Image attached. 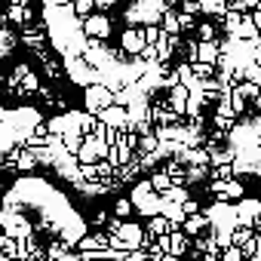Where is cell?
I'll list each match as a JSON object with an SVG mask.
<instances>
[{
    "label": "cell",
    "instance_id": "cell-12",
    "mask_svg": "<svg viewBox=\"0 0 261 261\" xmlns=\"http://www.w3.org/2000/svg\"><path fill=\"white\" fill-rule=\"evenodd\" d=\"M258 4L261 0H233V4H227V10H233V13H252V10H258Z\"/></svg>",
    "mask_w": 261,
    "mask_h": 261
},
{
    "label": "cell",
    "instance_id": "cell-14",
    "mask_svg": "<svg viewBox=\"0 0 261 261\" xmlns=\"http://www.w3.org/2000/svg\"><path fill=\"white\" fill-rule=\"evenodd\" d=\"M227 101H230V111H233V117H243V114H246V98H243L237 89L230 92V98H227Z\"/></svg>",
    "mask_w": 261,
    "mask_h": 261
},
{
    "label": "cell",
    "instance_id": "cell-3",
    "mask_svg": "<svg viewBox=\"0 0 261 261\" xmlns=\"http://www.w3.org/2000/svg\"><path fill=\"white\" fill-rule=\"evenodd\" d=\"M209 230H212V224H209V218H206L203 212L188 215V218H185V224H181V233H185V237H206Z\"/></svg>",
    "mask_w": 261,
    "mask_h": 261
},
{
    "label": "cell",
    "instance_id": "cell-8",
    "mask_svg": "<svg viewBox=\"0 0 261 261\" xmlns=\"http://www.w3.org/2000/svg\"><path fill=\"white\" fill-rule=\"evenodd\" d=\"M148 185H151V191H154V194L160 197V194H166V191L172 188V178H169L166 172H154V175L148 178Z\"/></svg>",
    "mask_w": 261,
    "mask_h": 261
},
{
    "label": "cell",
    "instance_id": "cell-11",
    "mask_svg": "<svg viewBox=\"0 0 261 261\" xmlns=\"http://www.w3.org/2000/svg\"><path fill=\"white\" fill-rule=\"evenodd\" d=\"M252 237H255V230H252V227H233V230H230V246L243 249Z\"/></svg>",
    "mask_w": 261,
    "mask_h": 261
},
{
    "label": "cell",
    "instance_id": "cell-16",
    "mask_svg": "<svg viewBox=\"0 0 261 261\" xmlns=\"http://www.w3.org/2000/svg\"><path fill=\"white\" fill-rule=\"evenodd\" d=\"M114 212H117V218H129V215H133V203L123 197V200H117V203H114Z\"/></svg>",
    "mask_w": 261,
    "mask_h": 261
},
{
    "label": "cell",
    "instance_id": "cell-21",
    "mask_svg": "<svg viewBox=\"0 0 261 261\" xmlns=\"http://www.w3.org/2000/svg\"><path fill=\"white\" fill-rule=\"evenodd\" d=\"M178 261H194V258H178Z\"/></svg>",
    "mask_w": 261,
    "mask_h": 261
},
{
    "label": "cell",
    "instance_id": "cell-17",
    "mask_svg": "<svg viewBox=\"0 0 261 261\" xmlns=\"http://www.w3.org/2000/svg\"><path fill=\"white\" fill-rule=\"evenodd\" d=\"M218 261H246V258H243V252H240L237 246H230V249H221Z\"/></svg>",
    "mask_w": 261,
    "mask_h": 261
},
{
    "label": "cell",
    "instance_id": "cell-7",
    "mask_svg": "<svg viewBox=\"0 0 261 261\" xmlns=\"http://www.w3.org/2000/svg\"><path fill=\"white\" fill-rule=\"evenodd\" d=\"M160 31L169 34V37H178V34H181V31H178V13H175V10H166V13L160 16Z\"/></svg>",
    "mask_w": 261,
    "mask_h": 261
},
{
    "label": "cell",
    "instance_id": "cell-9",
    "mask_svg": "<svg viewBox=\"0 0 261 261\" xmlns=\"http://www.w3.org/2000/svg\"><path fill=\"white\" fill-rule=\"evenodd\" d=\"M151 240L154 237H163V233H169V221L163 218V215H154V218H148V230H145Z\"/></svg>",
    "mask_w": 261,
    "mask_h": 261
},
{
    "label": "cell",
    "instance_id": "cell-13",
    "mask_svg": "<svg viewBox=\"0 0 261 261\" xmlns=\"http://www.w3.org/2000/svg\"><path fill=\"white\" fill-rule=\"evenodd\" d=\"M258 86H261V83H246V80H240V83H233V89H237V92H240V95H243L246 101L258 95Z\"/></svg>",
    "mask_w": 261,
    "mask_h": 261
},
{
    "label": "cell",
    "instance_id": "cell-1",
    "mask_svg": "<svg viewBox=\"0 0 261 261\" xmlns=\"http://www.w3.org/2000/svg\"><path fill=\"white\" fill-rule=\"evenodd\" d=\"M209 194L221 203H240L246 197V185L240 178H227V181H209Z\"/></svg>",
    "mask_w": 261,
    "mask_h": 261
},
{
    "label": "cell",
    "instance_id": "cell-4",
    "mask_svg": "<svg viewBox=\"0 0 261 261\" xmlns=\"http://www.w3.org/2000/svg\"><path fill=\"white\" fill-rule=\"evenodd\" d=\"M120 46H123V53H129V56H139V53L145 49L142 28H126V31H123V37H120Z\"/></svg>",
    "mask_w": 261,
    "mask_h": 261
},
{
    "label": "cell",
    "instance_id": "cell-20",
    "mask_svg": "<svg viewBox=\"0 0 261 261\" xmlns=\"http://www.w3.org/2000/svg\"><path fill=\"white\" fill-rule=\"evenodd\" d=\"M249 19H252V25H255V31L261 34V10H252V13H249Z\"/></svg>",
    "mask_w": 261,
    "mask_h": 261
},
{
    "label": "cell",
    "instance_id": "cell-19",
    "mask_svg": "<svg viewBox=\"0 0 261 261\" xmlns=\"http://www.w3.org/2000/svg\"><path fill=\"white\" fill-rule=\"evenodd\" d=\"M89 10H92V0H77V13L80 16H89Z\"/></svg>",
    "mask_w": 261,
    "mask_h": 261
},
{
    "label": "cell",
    "instance_id": "cell-2",
    "mask_svg": "<svg viewBox=\"0 0 261 261\" xmlns=\"http://www.w3.org/2000/svg\"><path fill=\"white\" fill-rule=\"evenodd\" d=\"M233 212H237V227H258V221H261V200H255V197H243L237 206H233Z\"/></svg>",
    "mask_w": 261,
    "mask_h": 261
},
{
    "label": "cell",
    "instance_id": "cell-5",
    "mask_svg": "<svg viewBox=\"0 0 261 261\" xmlns=\"http://www.w3.org/2000/svg\"><path fill=\"white\" fill-rule=\"evenodd\" d=\"M218 56H221V53H218V40H212V43H200V40H197L194 62H200V65H212V68H215V65H218ZM194 62H191V65H194Z\"/></svg>",
    "mask_w": 261,
    "mask_h": 261
},
{
    "label": "cell",
    "instance_id": "cell-6",
    "mask_svg": "<svg viewBox=\"0 0 261 261\" xmlns=\"http://www.w3.org/2000/svg\"><path fill=\"white\" fill-rule=\"evenodd\" d=\"M108 31H111V22L105 16H89L86 19V34L89 37H108Z\"/></svg>",
    "mask_w": 261,
    "mask_h": 261
},
{
    "label": "cell",
    "instance_id": "cell-10",
    "mask_svg": "<svg viewBox=\"0 0 261 261\" xmlns=\"http://www.w3.org/2000/svg\"><path fill=\"white\" fill-rule=\"evenodd\" d=\"M197 37H200V43H212V40H218V28H215V22H200V25H197Z\"/></svg>",
    "mask_w": 261,
    "mask_h": 261
},
{
    "label": "cell",
    "instance_id": "cell-18",
    "mask_svg": "<svg viewBox=\"0 0 261 261\" xmlns=\"http://www.w3.org/2000/svg\"><path fill=\"white\" fill-rule=\"evenodd\" d=\"M191 28H197V19H194V16L178 13V31H191Z\"/></svg>",
    "mask_w": 261,
    "mask_h": 261
},
{
    "label": "cell",
    "instance_id": "cell-15",
    "mask_svg": "<svg viewBox=\"0 0 261 261\" xmlns=\"http://www.w3.org/2000/svg\"><path fill=\"white\" fill-rule=\"evenodd\" d=\"M178 13H185V16H194V19H197V16L203 13V7H200V0H181V10H178Z\"/></svg>",
    "mask_w": 261,
    "mask_h": 261
}]
</instances>
